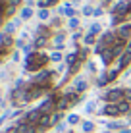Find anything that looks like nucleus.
<instances>
[{
  "instance_id": "obj_1",
  "label": "nucleus",
  "mask_w": 131,
  "mask_h": 133,
  "mask_svg": "<svg viewBox=\"0 0 131 133\" xmlns=\"http://www.w3.org/2000/svg\"><path fill=\"white\" fill-rule=\"evenodd\" d=\"M50 60V56H46L44 52H39V50H35V52L27 54L25 56V71H43V68L46 66V62Z\"/></svg>"
},
{
  "instance_id": "obj_2",
  "label": "nucleus",
  "mask_w": 131,
  "mask_h": 133,
  "mask_svg": "<svg viewBox=\"0 0 131 133\" xmlns=\"http://www.w3.org/2000/svg\"><path fill=\"white\" fill-rule=\"evenodd\" d=\"M81 100V95H77L75 91H70V93H64L60 98H58V104H56V110L58 112H64V110L75 106V104H79Z\"/></svg>"
},
{
  "instance_id": "obj_3",
  "label": "nucleus",
  "mask_w": 131,
  "mask_h": 133,
  "mask_svg": "<svg viewBox=\"0 0 131 133\" xmlns=\"http://www.w3.org/2000/svg\"><path fill=\"white\" fill-rule=\"evenodd\" d=\"M104 100H106V104H118V102H121V100H123V89H121V87H116V89L106 91Z\"/></svg>"
},
{
  "instance_id": "obj_4",
  "label": "nucleus",
  "mask_w": 131,
  "mask_h": 133,
  "mask_svg": "<svg viewBox=\"0 0 131 133\" xmlns=\"http://www.w3.org/2000/svg\"><path fill=\"white\" fill-rule=\"evenodd\" d=\"M116 35H118V39H121V41H131V23L120 25L118 31H116Z\"/></svg>"
},
{
  "instance_id": "obj_5",
  "label": "nucleus",
  "mask_w": 131,
  "mask_h": 133,
  "mask_svg": "<svg viewBox=\"0 0 131 133\" xmlns=\"http://www.w3.org/2000/svg\"><path fill=\"white\" fill-rule=\"evenodd\" d=\"M98 114H104V116L108 118H116V116H121L120 114V108H118V104H106L102 110H98Z\"/></svg>"
},
{
  "instance_id": "obj_6",
  "label": "nucleus",
  "mask_w": 131,
  "mask_h": 133,
  "mask_svg": "<svg viewBox=\"0 0 131 133\" xmlns=\"http://www.w3.org/2000/svg\"><path fill=\"white\" fill-rule=\"evenodd\" d=\"M87 87H89V83H87L85 77H75V79H73V89H71V91H75L77 95H81V93L87 91Z\"/></svg>"
},
{
  "instance_id": "obj_7",
  "label": "nucleus",
  "mask_w": 131,
  "mask_h": 133,
  "mask_svg": "<svg viewBox=\"0 0 131 133\" xmlns=\"http://www.w3.org/2000/svg\"><path fill=\"white\" fill-rule=\"evenodd\" d=\"M114 52H112V48H106L104 52L100 54V60H102V64H104V66H110L112 62H114Z\"/></svg>"
},
{
  "instance_id": "obj_8",
  "label": "nucleus",
  "mask_w": 131,
  "mask_h": 133,
  "mask_svg": "<svg viewBox=\"0 0 131 133\" xmlns=\"http://www.w3.org/2000/svg\"><path fill=\"white\" fill-rule=\"evenodd\" d=\"M129 64H131V54L123 52V54H121V56L118 58V68H120V70H125Z\"/></svg>"
},
{
  "instance_id": "obj_9",
  "label": "nucleus",
  "mask_w": 131,
  "mask_h": 133,
  "mask_svg": "<svg viewBox=\"0 0 131 133\" xmlns=\"http://www.w3.org/2000/svg\"><path fill=\"white\" fill-rule=\"evenodd\" d=\"M19 23H21V19H19V17H16V19L8 21V23H6V35H12L13 31H16L17 27H19Z\"/></svg>"
},
{
  "instance_id": "obj_10",
  "label": "nucleus",
  "mask_w": 131,
  "mask_h": 133,
  "mask_svg": "<svg viewBox=\"0 0 131 133\" xmlns=\"http://www.w3.org/2000/svg\"><path fill=\"white\" fill-rule=\"evenodd\" d=\"M118 108H120V114H131V102H127V100L118 102Z\"/></svg>"
},
{
  "instance_id": "obj_11",
  "label": "nucleus",
  "mask_w": 131,
  "mask_h": 133,
  "mask_svg": "<svg viewBox=\"0 0 131 133\" xmlns=\"http://www.w3.org/2000/svg\"><path fill=\"white\" fill-rule=\"evenodd\" d=\"M120 68H116V70H108L106 71V75H108V83H112V81H116L118 79V75H120Z\"/></svg>"
},
{
  "instance_id": "obj_12",
  "label": "nucleus",
  "mask_w": 131,
  "mask_h": 133,
  "mask_svg": "<svg viewBox=\"0 0 131 133\" xmlns=\"http://www.w3.org/2000/svg\"><path fill=\"white\" fill-rule=\"evenodd\" d=\"M62 12H64L66 16L70 17V19H71V17H75V10L71 8V4H70V2H67V4H64V10H62Z\"/></svg>"
},
{
  "instance_id": "obj_13",
  "label": "nucleus",
  "mask_w": 131,
  "mask_h": 133,
  "mask_svg": "<svg viewBox=\"0 0 131 133\" xmlns=\"http://www.w3.org/2000/svg\"><path fill=\"white\" fill-rule=\"evenodd\" d=\"M54 44H56V48H60L64 46V33H58V35H54Z\"/></svg>"
},
{
  "instance_id": "obj_14",
  "label": "nucleus",
  "mask_w": 131,
  "mask_h": 133,
  "mask_svg": "<svg viewBox=\"0 0 131 133\" xmlns=\"http://www.w3.org/2000/svg\"><path fill=\"white\" fill-rule=\"evenodd\" d=\"M96 85H98V87H104V85H108V75H106V71H102L100 75H98Z\"/></svg>"
},
{
  "instance_id": "obj_15",
  "label": "nucleus",
  "mask_w": 131,
  "mask_h": 133,
  "mask_svg": "<svg viewBox=\"0 0 131 133\" xmlns=\"http://www.w3.org/2000/svg\"><path fill=\"white\" fill-rule=\"evenodd\" d=\"M79 122H81V118L77 114H70V116H67V123H70V125H77Z\"/></svg>"
},
{
  "instance_id": "obj_16",
  "label": "nucleus",
  "mask_w": 131,
  "mask_h": 133,
  "mask_svg": "<svg viewBox=\"0 0 131 133\" xmlns=\"http://www.w3.org/2000/svg\"><path fill=\"white\" fill-rule=\"evenodd\" d=\"M56 4V0H39V6L43 8V10H46V8H50Z\"/></svg>"
},
{
  "instance_id": "obj_17",
  "label": "nucleus",
  "mask_w": 131,
  "mask_h": 133,
  "mask_svg": "<svg viewBox=\"0 0 131 133\" xmlns=\"http://www.w3.org/2000/svg\"><path fill=\"white\" fill-rule=\"evenodd\" d=\"M106 127H108V131H112V129H123V125H121L120 122H108Z\"/></svg>"
},
{
  "instance_id": "obj_18",
  "label": "nucleus",
  "mask_w": 131,
  "mask_h": 133,
  "mask_svg": "<svg viewBox=\"0 0 131 133\" xmlns=\"http://www.w3.org/2000/svg\"><path fill=\"white\" fill-rule=\"evenodd\" d=\"M31 16H33V10H31L29 6L21 10V19H31Z\"/></svg>"
},
{
  "instance_id": "obj_19",
  "label": "nucleus",
  "mask_w": 131,
  "mask_h": 133,
  "mask_svg": "<svg viewBox=\"0 0 131 133\" xmlns=\"http://www.w3.org/2000/svg\"><path fill=\"white\" fill-rule=\"evenodd\" d=\"M62 58H64V56H62L60 50H54V52L50 54V62H62Z\"/></svg>"
},
{
  "instance_id": "obj_20",
  "label": "nucleus",
  "mask_w": 131,
  "mask_h": 133,
  "mask_svg": "<svg viewBox=\"0 0 131 133\" xmlns=\"http://www.w3.org/2000/svg\"><path fill=\"white\" fill-rule=\"evenodd\" d=\"M81 127H83V131H85V133H93L94 123H93V122H83V125H81Z\"/></svg>"
},
{
  "instance_id": "obj_21",
  "label": "nucleus",
  "mask_w": 131,
  "mask_h": 133,
  "mask_svg": "<svg viewBox=\"0 0 131 133\" xmlns=\"http://www.w3.org/2000/svg\"><path fill=\"white\" fill-rule=\"evenodd\" d=\"M89 33H91V35H96V33H100V23H98V21L91 23V29H89Z\"/></svg>"
},
{
  "instance_id": "obj_22",
  "label": "nucleus",
  "mask_w": 131,
  "mask_h": 133,
  "mask_svg": "<svg viewBox=\"0 0 131 133\" xmlns=\"http://www.w3.org/2000/svg\"><path fill=\"white\" fill-rule=\"evenodd\" d=\"M83 43L87 44V46H89V44H94V35H91V33H87V35L83 37Z\"/></svg>"
},
{
  "instance_id": "obj_23",
  "label": "nucleus",
  "mask_w": 131,
  "mask_h": 133,
  "mask_svg": "<svg viewBox=\"0 0 131 133\" xmlns=\"http://www.w3.org/2000/svg\"><path fill=\"white\" fill-rule=\"evenodd\" d=\"M67 125H70L67 122H60V123L56 125V131H58V133H64V131L67 129Z\"/></svg>"
},
{
  "instance_id": "obj_24",
  "label": "nucleus",
  "mask_w": 131,
  "mask_h": 133,
  "mask_svg": "<svg viewBox=\"0 0 131 133\" xmlns=\"http://www.w3.org/2000/svg\"><path fill=\"white\" fill-rule=\"evenodd\" d=\"M13 44V39L10 35H6V39H4V43H2V48H8V46H12Z\"/></svg>"
},
{
  "instance_id": "obj_25",
  "label": "nucleus",
  "mask_w": 131,
  "mask_h": 133,
  "mask_svg": "<svg viewBox=\"0 0 131 133\" xmlns=\"http://www.w3.org/2000/svg\"><path fill=\"white\" fill-rule=\"evenodd\" d=\"M94 110H96V102H93V100H91V102H87V106H85V112L91 114V112H94Z\"/></svg>"
},
{
  "instance_id": "obj_26",
  "label": "nucleus",
  "mask_w": 131,
  "mask_h": 133,
  "mask_svg": "<svg viewBox=\"0 0 131 133\" xmlns=\"http://www.w3.org/2000/svg\"><path fill=\"white\" fill-rule=\"evenodd\" d=\"M70 27H71V29H77V27H79V17H71V19H70Z\"/></svg>"
},
{
  "instance_id": "obj_27",
  "label": "nucleus",
  "mask_w": 131,
  "mask_h": 133,
  "mask_svg": "<svg viewBox=\"0 0 131 133\" xmlns=\"http://www.w3.org/2000/svg\"><path fill=\"white\" fill-rule=\"evenodd\" d=\"M123 100L131 102V89H123Z\"/></svg>"
},
{
  "instance_id": "obj_28",
  "label": "nucleus",
  "mask_w": 131,
  "mask_h": 133,
  "mask_svg": "<svg viewBox=\"0 0 131 133\" xmlns=\"http://www.w3.org/2000/svg\"><path fill=\"white\" fill-rule=\"evenodd\" d=\"M91 14H94V8H91V6L83 8V16H91Z\"/></svg>"
},
{
  "instance_id": "obj_29",
  "label": "nucleus",
  "mask_w": 131,
  "mask_h": 133,
  "mask_svg": "<svg viewBox=\"0 0 131 133\" xmlns=\"http://www.w3.org/2000/svg\"><path fill=\"white\" fill-rule=\"evenodd\" d=\"M10 116H12V112H4V114H2V116H0V125H2V123H4V122H6V120H8V118H10Z\"/></svg>"
},
{
  "instance_id": "obj_30",
  "label": "nucleus",
  "mask_w": 131,
  "mask_h": 133,
  "mask_svg": "<svg viewBox=\"0 0 131 133\" xmlns=\"http://www.w3.org/2000/svg\"><path fill=\"white\" fill-rule=\"evenodd\" d=\"M39 17L40 19H48V10H39Z\"/></svg>"
},
{
  "instance_id": "obj_31",
  "label": "nucleus",
  "mask_w": 131,
  "mask_h": 133,
  "mask_svg": "<svg viewBox=\"0 0 131 133\" xmlns=\"http://www.w3.org/2000/svg\"><path fill=\"white\" fill-rule=\"evenodd\" d=\"M102 14H104V10H102V8H94V14H93V16H94V17H100Z\"/></svg>"
},
{
  "instance_id": "obj_32",
  "label": "nucleus",
  "mask_w": 131,
  "mask_h": 133,
  "mask_svg": "<svg viewBox=\"0 0 131 133\" xmlns=\"http://www.w3.org/2000/svg\"><path fill=\"white\" fill-rule=\"evenodd\" d=\"M87 70L94 73V71H96V68H94V64H93V62H87Z\"/></svg>"
},
{
  "instance_id": "obj_33",
  "label": "nucleus",
  "mask_w": 131,
  "mask_h": 133,
  "mask_svg": "<svg viewBox=\"0 0 131 133\" xmlns=\"http://www.w3.org/2000/svg\"><path fill=\"white\" fill-rule=\"evenodd\" d=\"M12 58H13V62H17V60H19V52H13Z\"/></svg>"
},
{
  "instance_id": "obj_34",
  "label": "nucleus",
  "mask_w": 131,
  "mask_h": 133,
  "mask_svg": "<svg viewBox=\"0 0 131 133\" xmlns=\"http://www.w3.org/2000/svg\"><path fill=\"white\" fill-rule=\"evenodd\" d=\"M81 39V33H73V43H75V41H79Z\"/></svg>"
},
{
  "instance_id": "obj_35",
  "label": "nucleus",
  "mask_w": 131,
  "mask_h": 133,
  "mask_svg": "<svg viewBox=\"0 0 131 133\" xmlns=\"http://www.w3.org/2000/svg\"><path fill=\"white\" fill-rule=\"evenodd\" d=\"M121 133H131V129H127V127H123V129H121Z\"/></svg>"
},
{
  "instance_id": "obj_36",
  "label": "nucleus",
  "mask_w": 131,
  "mask_h": 133,
  "mask_svg": "<svg viewBox=\"0 0 131 133\" xmlns=\"http://www.w3.org/2000/svg\"><path fill=\"white\" fill-rule=\"evenodd\" d=\"M2 106H4V100H2V98H0V108H2Z\"/></svg>"
},
{
  "instance_id": "obj_37",
  "label": "nucleus",
  "mask_w": 131,
  "mask_h": 133,
  "mask_svg": "<svg viewBox=\"0 0 131 133\" xmlns=\"http://www.w3.org/2000/svg\"><path fill=\"white\" fill-rule=\"evenodd\" d=\"M2 52H6V48H2V46H0V54H2Z\"/></svg>"
},
{
  "instance_id": "obj_38",
  "label": "nucleus",
  "mask_w": 131,
  "mask_h": 133,
  "mask_svg": "<svg viewBox=\"0 0 131 133\" xmlns=\"http://www.w3.org/2000/svg\"><path fill=\"white\" fill-rule=\"evenodd\" d=\"M102 2H104V4H108V2H112V0H102Z\"/></svg>"
},
{
  "instance_id": "obj_39",
  "label": "nucleus",
  "mask_w": 131,
  "mask_h": 133,
  "mask_svg": "<svg viewBox=\"0 0 131 133\" xmlns=\"http://www.w3.org/2000/svg\"><path fill=\"white\" fill-rule=\"evenodd\" d=\"M2 17H4V16H0V25H2Z\"/></svg>"
},
{
  "instance_id": "obj_40",
  "label": "nucleus",
  "mask_w": 131,
  "mask_h": 133,
  "mask_svg": "<svg viewBox=\"0 0 131 133\" xmlns=\"http://www.w3.org/2000/svg\"><path fill=\"white\" fill-rule=\"evenodd\" d=\"M71 2H79V0H71Z\"/></svg>"
},
{
  "instance_id": "obj_41",
  "label": "nucleus",
  "mask_w": 131,
  "mask_h": 133,
  "mask_svg": "<svg viewBox=\"0 0 131 133\" xmlns=\"http://www.w3.org/2000/svg\"><path fill=\"white\" fill-rule=\"evenodd\" d=\"M104 133H112V131H104Z\"/></svg>"
}]
</instances>
